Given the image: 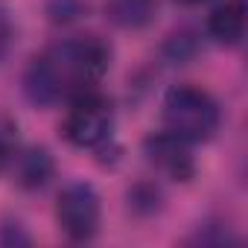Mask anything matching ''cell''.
Instances as JSON below:
<instances>
[{
  "label": "cell",
  "mask_w": 248,
  "mask_h": 248,
  "mask_svg": "<svg viewBox=\"0 0 248 248\" xmlns=\"http://www.w3.org/2000/svg\"><path fill=\"white\" fill-rule=\"evenodd\" d=\"M111 67V44L99 35H73L41 50L24 70V96L35 108H53L93 91Z\"/></svg>",
  "instance_id": "obj_1"
},
{
  "label": "cell",
  "mask_w": 248,
  "mask_h": 248,
  "mask_svg": "<svg viewBox=\"0 0 248 248\" xmlns=\"http://www.w3.org/2000/svg\"><path fill=\"white\" fill-rule=\"evenodd\" d=\"M164 129L187 143H207L222 126L219 102L196 85H172L161 102Z\"/></svg>",
  "instance_id": "obj_2"
},
{
  "label": "cell",
  "mask_w": 248,
  "mask_h": 248,
  "mask_svg": "<svg viewBox=\"0 0 248 248\" xmlns=\"http://www.w3.org/2000/svg\"><path fill=\"white\" fill-rule=\"evenodd\" d=\"M62 138L76 149H105L114 138V105L96 88L73 96L62 120Z\"/></svg>",
  "instance_id": "obj_3"
},
{
  "label": "cell",
  "mask_w": 248,
  "mask_h": 248,
  "mask_svg": "<svg viewBox=\"0 0 248 248\" xmlns=\"http://www.w3.org/2000/svg\"><path fill=\"white\" fill-rule=\"evenodd\" d=\"M56 222L70 242H91L99 233L102 222V202L93 184L88 181L64 184L56 199Z\"/></svg>",
  "instance_id": "obj_4"
},
{
  "label": "cell",
  "mask_w": 248,
  "mask_h": 248,
  "mask_svg": "<svg viewBox=\"0 0 248 248\" xmlns=\"http://www.w3.org/2000/svg\"><path fill=\"white\" fill-rule=\"evenodd\" d=\"M143 158L146 164L161 172L170 181H190L196 175V155H193V143L175 138L172 132H155L143 140Z\"/></svg>",
  "instance_id": "obj_5"
},
{
  "label": "cell",
  "mask_w": 248,
  "mask_h": 248,
  "mask_svg": "<svg viewBox=\"0 0 248 248\" xmlns=\"http://www.w3.org/2000/svg\"><path fill=\"white\" fill-rule=\"evenodd\" d=\"M207 35L222 47H236L245 35V3L242 0H222L207 15Z\"/></svg>",
  "instance_id": "obj_6"
},
{
  "label": "cell",
  "mask_w": 248,
  "mask_h": 248,
  "mask_svg": "<svg viewBox=\"0 0 248 248\" xmlns=\"http://www.w3.org/2000/svg\"><path fill=\"white\" fill-rule=\"evenodd\" d=\"M15 172H18V184L24 190H44L50 184V178L56 175V158L50 155L47 146H32L27 152H18Z\"/></svg>",
  "instance_id": "obj_7"
},
{
  "label": "cell",
  "mask_w": 248,
  "mask_h": 248,
  "mask_svg": "<svg viewBox=\"0 0 248 248\" xmlns=\"http://www.w3.org/2000/svg\"><path fill=\"white\" fill-rule=\"evenodd\" d=\"M158 15V0H105V18L120 30H146Z\"/></svg>",
  "instance_id": "obj_8"
},
{
  "label": "cell",
  "mask_w": 248,
  "mask_h": 248,
  "mask_svg": "<svg viewBox=\"0 0 248 248\" xmlns=\"http://www.w3.org/2000/svg\"><path fill=\"white\" fill-rule=\"evenodd\" d=\"M129 207L138 213V216H152L161 210V190L149 181H140L129 190Z\"/></svg>",
  "instance_id": "obj_9"
},
{
  "label": "cell",
  "mask_w": 248,
  "mask_h": 248,
  "mask_svg": "<svg viewBox=\"0 0 248 248\" xmlns=\"http://www.w3.org/2000/svg\"><path fill=\"white\" fill-rule=\"evenodd\" d=\"M18 158V123L0 111V172L9 170Z\"/></svg>",
  "instance_id": "obj_10"
},
{
  "label": "cell",
  "mask_w": 248,
  "mask_h": 248,
  "mask_svg": "<svg viewBox=\"0 0 248 248\" xmlns=\"http://www.w3.org/2000/svg\"><path fill=\"white\" fill-rule=\"evenodd\" d=\"M44 12L53 24H73L88 12V0H47Z\"/></svg>",
  "instance_id": "obj_11"
},
{
  "label": "cell",
  "mask_w": 248,
  "mask_h": 248,
  "mask_svg": "<svg viewBox=\"0 0 248 248\" xmlns=\"http://www.w3.org/2000/svg\"><path fill=\"white\" fill-rule=\"evenodd\" d=\"M196 38L190 35V32H178V35H172L170 38V44H167V56L172 59V62H187L193 53H196Z\"/></svg>",
  "instance_id": "obj_12"
},
{
  "label": "cell",
  "mask_w": 248,
  "mask_h": 248,
  "mask_svg": "<svg viewBox=\"0 0 248 248\" xmlns=\"http://www.w3.org/2000/svg\"><path fill=\"white\" fill-rule=\"evenodd\" d=\"M12 35H15V24H12V12L6 6V0H0V59H3L12 47Z\"/></svg>",
  "instance_id": "obj_13"
},
{
  "label": "cell",
  "mask_w": 248,
  "mask_h": 248,
  "mask_svg": "<svg viewBox=\"0 0 248 248\" xmlns=\"http://www.w3.org/2000/svg\"><path fill=\"white\" fill-rule=\"evenodd\" d=\"M193 242H202V245H225V242H236V236H231L228 228H222V225H207L204 231L199 228V233L193 236Z\"/></svg>",
  "instance_id": "obj_14"
},
{
  "label": "cell",
  "mask_w": 248,
  "mask_h": 248,
  "mask_svg": "<svg viewBox=\"0 0 248 248\" xmlns=\"http://www.w3.org/2000/svg\"><path fill=\"white\" fill-rule=\"evenodd\" d=\"M30 233L21 222H3L0 225V245H30Z\"/></svg>",
  "instance_id": "obj_15"
},
{
  "label": "cell",
  "mask_w": 248,
  "mask_h": 248,
  "mask_svg": "<svg viewBox=\"0 0 248 248\" xmlns=\"http://www.w3.org/2000/svg\"><path fill=\"white\" fill-rule=\"evenodd\" d=\"M178 3H184V6H199V3H207V0H178Z\"/></svg>",
  "instance_id": "obj_16"
}]
</instances>
